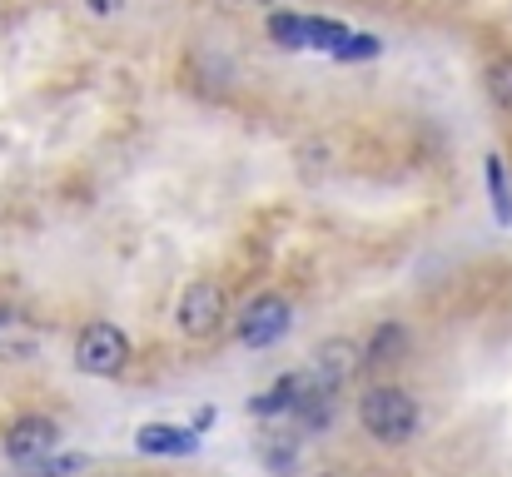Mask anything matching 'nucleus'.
Instances as JSON below:
<instances>
[{
  "label": "nucleus",
  "mask_w": 512,
  "mask_h": 477,
  "mask_svg": "<svg viewBox=\"0 0 512 477\" xmlns=\"http://www.w3.org/2000/svg\"><path fill=\"white\" fill-rule=\"evenodd\" d=\"M289 299H279V294H259V299H249L244 304V314L234 323V333H239V343L244 348H269V343H279L284 333H289Z\"/></svg>",
  "instance_id": "obj_3"
},
{
  "label": "nucleus",
  "mask_w": 512,
  "mask_h": 477,
  "mask_svg": "<svg viewBox=\"0 0 512 477\" xmlns=\"http://www.w3.org/2000/svg\"><path fill=\"white\" fill-rule=\"evenodd\" d=\"M264 468L274 477H289L299 468V443L294 438H264Z\"/></svg>",
  "instance_id": "obj_9"
},
{
  "label": "nucleus",
  "mask_w": 512,
  "mask_h": 477,
  "mask_svg": "<svg viewBox=\"0 0 512 477\" xmlns=\"http://www.w3.org/2000/svg\"><path fill=\"white\" fill-rule=\"evenodd\" d=\"M90 5H95V10H110V0H90Z\"/></svg>",
  "instance_id": "obj_14"
},
{
  "label": "nucleus",
  "mask_w": 512,
  "mask_h": 477,
  "mask_svg": "<svg viewBox=\"0 0 512 477\" xmlns=\"http://www.w3.org/2000/svg\"><path fill=\"white\" fill-rule=\"evenodd\" d=\"M358 418L363 428L378 438V443H408L418 433V398L408 388H393V383H378L358 398Z\"/></svg>",
  "instance_id": "obj_1"
},
{
  "label": "nucleus",
  "mask_w": 512,
  "mask_h": 477,
  "mask_svg": "<svg viewBox=\"0 0 512 477\" xmlns=\"http://www.w3.org/2000/svg\"><path fill=\"white\" fill-rule=\"evenodd\" d=\"M403 348H408V328H398V323H378L373 338H368V348H363V358H368V363H398Z\"/></svg>",
  "instance_id": "obj_8"
},
{
  "label": "nucleus",
  "mask_w": 512,
  "mask_h": 477,
  "mask_svg": "<svg viewBox=\"0 0 512 477\" xmlns=\"http://www.w3.org/2000/svg\"><path fill=\"white\" fill-rule=\"evenodd\" d=\"M55 443H60V423H55V418H40V413L15 418V423H10V433H5V453H10L20 468H30V463L50 458V453H55Z\"/></svg>",
  "instance_id": "obj_5"
},
{
  "label": "nucleus",
  "mask_w": 512,
  "mask_h": 477,
  "mask_svg": "<svg viewBox=\"0 0 512 477\" xmlns=\"http://www.w3.org/2000/svg\"><path fill=\"white\" fill-rule=\"evenodd\" d=\"M488 189H493V209H498V219L512 224V194H508V179H503V159L488 155Z\"/></svg>",
  "instance_id": "obj_11"
},
{
  "label": "nucleus",
  "mask_w": 512,
  "mask_h": 477,
  "mask_svg": "<svg viewBox=\"0 0 512 477\" xmlns=\"http://www.w3.org/2000/svg\"><path fill=\"white\" fill-rule=\"evenodd\" d=\"M135 448L150 458H184L199 448V428H179V423H145L135 433Z\"/></svg>",
  "instance_id": "obj_6"
},
{
  "label": "nucleus",
  "mask_w": 512,
  "mask_h": 477,
  "mask_svg": "<svg viewBox=\"0 0 512 477\" xmlns=\"http://www.w3.org/2000/svg\"><path fill=\"white\" fill-rule=\"evenodd\" d=\"M353 368H358V348H353L348 338H334V343H324V348H319V368H314V373L324 378V388H334V393H339L343 383L353 378Z\"/></svg>",
  "instance_id": "obj_7"
},
{
  "label": "nucleus",
  "mask_w": 512,
  "mask_h": 477,
  "mask_svg": "<svg viewBox=\"0 0 512 477\" xmlns=\"http://www.w3.org/2000/svg\"><path fill=\"white\" fill-rule=\"evenodd\" d=\"M488 90H493V100H498L503 110H512V55L493 60V70H488Z\"/></svg>",
  "instance_id": "obj_12"
},
{
  "label": "nucleus",
  "mask_w": 512,
  "mask_h": 477,
  "mask_svg": "<svg viewBox=\"0 0 512 477\" xmlns=\"http://www.w3.org/2000/svg\"><path fill=\"white\" fill-rule=\"evenodd\" d=\"M269 35H274L279 45H289V50H304V45H309V20H304V15H274V20H269Z\"/></svg>",
  "instance_id": "obj_10"
},
{
  "label": "nucleus",
  "mask_w": 512,
  "mask_h": 477,
  "mask_svg": "<svg viewBox=\"0 0 512 477\" xmlns=\"http://www.w3.org/2000/svg\"><path fill=\"white\" fill-rule=\"evenodd\" d=\"M219 323H224V289L209 279H194L179 294V328L189 338H209V333H219Z\"/></svg>",
  "instance_id": "obj_4"
},
{
  "label": "nucleus",
  "mask_w": 512,
  "mask_h": 477,
  "mask_svg": "<svg viewBox=\"0 0 512 477\" xmlns=\"http://www.w3.org/2000/svg\"><path fill=\"white\" fill-rule=\"evenodd\" d=\"M125 363H130V338H125V328H115V323H90V328L75 338V368H80V373H90V378H115Z\"/></svg>",
  "instance_id": "obj_2"
},
{
  "label": "nucleus",
  "mask_w": 512,
  "mask_h": 477,
  "mask_svg": "<svg viewBox=\"0 0 512 477\" xmlns=\"http://www.w3.org/2000/svg\"><path fill=\"white\" fill-rule=\"evenodd\" d=\"M189 428H214V408H199V413H194V423H189Z\"/></svg>",
  "instance_id": "obj_13"
}]
</instances>
